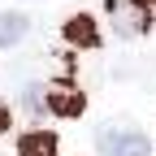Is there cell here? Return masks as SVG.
Listing matches in <instances>:
<instances>
[{
	"mask_svg": "<svg viewBox=\"0 0 156 156\" xmlns=\"http://www.w3.org/2000/svg\"><path fill=\"white\" fill-rule=\"evenodd\" d=\"M108 17H113V30L117 35H147L152 26V5H143V0H108Z\"/></svg>",
	"mask_w": 156,
	"mask_h": 156,
	"instance_id": "7a4b0ae2",
	"label": "cell"
},
{
	"mask_svg": "<svg viewBox=\"0 0 156 156\" xmlns=\"http://www.w3.org/2000/svg\"><path fill=\"white\" fill-rule=\"evenodd\" d=\"M5 130H9V108L0 104V134H5Z\"/></svg>",
	"mask_w": 156,
	"mask_h": 156,
	"instance_id": "ba28073f",
	"label": "cell"
},
{
	"mask_svg": "<svg viewBox=\"0 0 156 156\" xmlns=\"http://www.w3.org/2000/svg\"><path fill=\"white\" fill-rule=\"evenodd\" d=\"M44 104H48L52 113H61V117H78V113L87 108V95L74 91V87H48V91H44Z\"/></svg>",
	"mask_w": 156,
	"mask_h": 156,
	"instance_id": "3957f363",
	"label": "cell"
},
{
	"mask_svg": "<svg viewBox=\"0 0 156 156\" xmlns=\"http://www.w3.org/2000/svg\"><path fill=\"white\" fill-rule=\"evenodd\" d=\"M143 5H156V0H143Z\"/></svg>",
	"mask_w": 156,
	"mask_h": 156,
	"instance_id": "9c48e42d",
	"label": "cell"
},
{
	"mask_svg": "<svg viewBox=\"0 0 156 156\" xmlns=\"http://www.w3.org/2000/svg\"><path fill=\"white\" fill-rule=\"evenodd\" d=\"M65 39L78 44V48H100V30H95V22H91L87 13H78V17L65 22Z\"/></svg>",
	"mask_w": 156,
	"mask_h": 156,
	"instance_id": "277c9868",
	"label": "cell"
},
{
	"mask_svg": "<svg viewBox=\"0 0 156 156\" xmlns=\"http://www.w3.org/2000/svg\"><path fill=\"white\" fill-rule=\"evenodd\" d=\"M95 147H100V156H152L147 134L134 126H104L95 134Z\"/></svg>",
	"mask_w": 156,
	"mask_h": 156,
	"instance_id": "6da1fadb",
	"label": "cell"
},
{
	"mask_svg": "<svg viewBox=\"0 0 156 156\" xmlns=\"http://www.w3.org/2000/svg\"><path fill=\"white\" fill-rule=\"evenodd\" d=\"M22 104H26V113H35V117H39V113L48 108V104H44V87H26V95H22Z\"/></svg>",
	"mask_w": 156,
	"mask_h": 156,
	"instance_id": "52a82bcc",
	"label": "cell"
},
{
	"mask_svg": "<svg viewBox=\"0 0 156 156\" xmlns=\"http://www.w3.org/2000/svg\"><path fill=\"white\" fill-rule=\"evenodd\" d=\"M17 156H56V134L48 130H26L17 139Z\"/></svg>",
	"mask_w": 156,
	"mask_h": 156,
	"instance_id": "5b68a950",
	"label": "cell"
},
{
	"mask_svg": "<svg viewBox=\"0 0 156 156\" xmlns=\"http://www.w3.org/2000/svg\"><path fill=\"white\" fill-rule=\"evenodd\" d=\"M26 30H30V17H26V13H0V48L22 44Z\"/></svg>",
	"mask_w": 156,
	"mask_h": 156,
	"instance_id": "8992f818",
	"label": "cell"
}]
</instances>
